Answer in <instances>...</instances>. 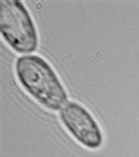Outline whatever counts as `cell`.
<instances>
[{
	"mask_svg": "<svg viewBox=\"0 0 139 157\" xmlns=\"http://www.w3.org/2000/svg\"><path fill=\"white\" fill-rule=\"evenodd\" d=\"M17 78L37 102L50 110H58L68 101L67 93L54 70L35 55L19 57L15 64Z\"/></svg>",
	"mask_w": 139,
	"mask_h": 157,
	"instance_id": "cell-1",
	"label": "cell"
},
{
	"mask_svg": "<svg viewBox=\"0 0 139 157\" xmlns=\"http://www.w3.org/2000/svg\"><path fill=\"white\" fill-rule=\"evenodd\" d=\"M0 31L5 41L18 53H32L37 49L35 24L21 1H0Z\"/></svg>",
	"mask_w": 139,
	"mask_h": 157,
	"instance_id": "cell-2",
	"label": "cell"
},
{
	"mask_svg": "<svg viewBox=\"0 0 139 157\" xmlns=\"http://www.w3.org/2000/svg\"><path fill=\"white\" fill-rule=\"evenodd\" d=\"M59 115L65 128L80 144L92 149L101 146L103 138L100 127L83 106L74 101H67Z\"/></svg>",
	"mask_w": 139,
	"mask_h": 157,
	"instance_id": "cell-3",
	"label": "cell"
}]
</instances>
